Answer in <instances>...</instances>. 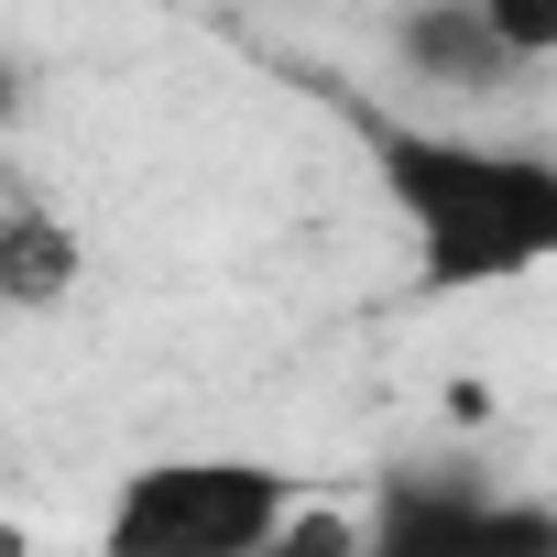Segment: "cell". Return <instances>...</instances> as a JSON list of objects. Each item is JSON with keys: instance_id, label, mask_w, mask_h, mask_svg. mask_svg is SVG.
I'll return each instance as SVG.
<instances>
[{"instance_id": "cell-2", "label": "cell", "mask_w": 557, "mask_h": 557, "mask_svg": "<svg viewBox=\"0 0 557 557\" xmlns=\"http://www.w3.org/2000/svg\"><path fill=\"white\" fill-rule=\"evenodd\" d=\"M307 503L296 470L240 459V448H175L143 459L110 513H99V557H262L273 524Z\"/></svg>"}, {"instance_id": "cell-3", "label": "cell", "mask_w": 557, "mask_h": 557, "mask_svg": "<svg viewBox=\"0 0 557 557\" xmlns=\"http://www.w3.org/2000/svg\"><path fill=\"white\" fill-rule=\"evenodd\" d=\"M361 557H557V503L481 470H394L361 513Z\"/></svg>"}, {"instance_id": "cell-7", "label": "cell", "mask_w": 557, "mask_h": 557, "mask_svg": "<svg viewBox=\"0 0 557 557\" xmlns=\"http://www.w3.org/2000/svg\"><path fill=\"white\" fill-rule=\"evenodd\" d=\"M470 12L492 23V45H503L513 66H546V55H557V0H470Z\"/></svg>"}, {"instance_id": "cell-1", "label": "cell", "mask_w": 557, "mask_h": 557, "mask_svg": "<svg viewBox=\"0 0 557 557\" xmlns=\"http://www.w3.org/2000/svg\"><path fill=\"white\" fill-rule=\"evenodd\" d=\"M383 208L405 230V262L426 296H492L557 262V153L481 143V132H416L361 110Z\"/></svg>"}, {"instance_id": "cell-5", "label": "cell", "mask_w": 557, "mask_h": 557, "mask_svg": "<svg viewBox=\"0 0 557 557\" xmlns=\"http://www.w3.org/2000/svg\"><path fill=\"white\" fill-rule=\"evenodd\" d=\"M394 55H405L416 88H448V99H492V88L524 77V66L492 45V23L470 12V0H416V12L394 23Z\"/></svg>"}, {"instance_id": "cell-8", "label": "cell", "mask_w": 557, "mask_h": 557, "mask_svg": "<svg viewBox=\"0 0 557 557\" xmlns=\"http://www.w3.org/2000/svg\"><path fill=\"white\" fill-rule=\"evenodd\" d=\"M23 121V77H12V55H0V132Z\"/></svg>"}, {"instance_id": "cell-6", "label": "cell", "mask_w": 557, "mask_h": 557, "mask_svg": "<svg viewBox=\"0 0 557 557\" xmlns=\"http://www.w3.org/2000/svg\"><path fill=\"white\" fill-rule=\"evenodd\" d=\"M262 557H361V513H339V503H318V492H307L285 524H273V546H262Z\"/></svg>"}, {"instance_id": "cell-4", "label": "cell", "mask_w": 557, "mask_h": 557, "mask_svg": "<svg viewBox=\"0 0 557 557\" xmlns=\"http://www.w3.org/2000/svg\"><path fill=\"white\" fill-rule=\"evenodd\" d=\"M77 273H88L77 219L45 197L34 164L0 153V318H45V307H66V296H77Z\"/></svg>"}]
</instances>
